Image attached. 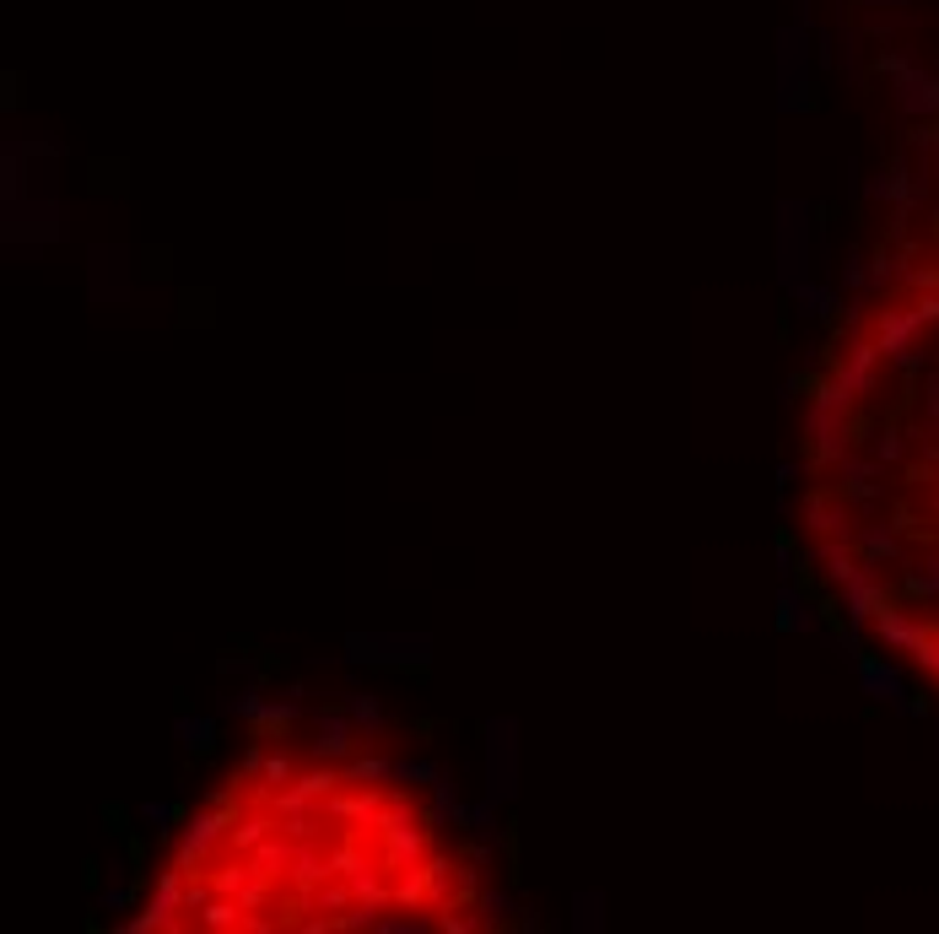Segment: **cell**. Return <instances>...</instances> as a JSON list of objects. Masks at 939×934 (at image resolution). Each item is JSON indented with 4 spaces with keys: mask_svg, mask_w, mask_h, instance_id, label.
<instances>
[{
    "mask_svg": "<svg viewBox=\"0 0 939 934\" xmlns=\"http://www.w3.org/2000/svg\"><path fill=\"white\" fill-rule=\"evenodd\" d=\"M486 897L432 800L313 746L243 757L163 854L135 929H486Z\"/></svg>",
    "mask_w": 939,
    "mask_h": 934,
    "instance_id": "2",
    "label": "cell"
},
{
    "mask_svg": "<svg viewBox=\"0 0 939 934\" xmlns=\"http://www.w3.org/2000/svg\"><path fill=\"white\" fill-rule=\"evenodd\" d=\"M794 525L826 600L939 702V195L826 330Z\"/></svg>",
    "mask_w": 939,
    "mask_h": 934,
    "instance_id": "1",
    "label": "cell"
}]
</instances>
